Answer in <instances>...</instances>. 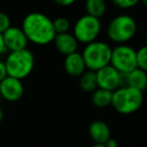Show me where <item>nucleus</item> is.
<instances>
[{"label": "nucleus", "instance_id": "nucleus-5", "mask_svg": "<svg viewBox=\"0 0 147 147\" xmlns=\"http://www.w3.org/2000/svg\"><path fill=\"white\" fill-rule=\"evenodd\" d=\"M112 47L105 41L95 40L85 45L82 51V57L86 69L97 72L110 65Z\"/></svg>", "mask_w": 147, "mask_h": 147}, {"label": "nucleus", "instance_id": "nucleus-1", "mask_svg": "<svg viewBox=\"0 0 147 147\" xmlns=\"http://www.w3.org/2000/svg\"><path fill=\"white\" fill-rule=\"evenodd\" d=\"M21 29L28 42L37 45H46L53 42L56 32L53 27V20L41 12H31L23 18Z\"/></svg>", "mask_w": 147, "mask_h": 147}, {"label": "nucleus", "instance_id": "nucleus-7", "mask_svg": "<svg viewBox=\"0 0 147 147\" xmlns=\"http://www.w3.org/2000/svg\"><path fill=\"white\" fill-rule=\"evenodd\" d=\"M110 66L120 74H128L137 68L136 51L128 44H118L112 49Z\"/></svg>", "mask_w": 147, "mask_h": 147}, {"label": "nucleus", "instance_id": "nucleus-18", "mask_svg": "<svg viewBox=\"0 0 147 147\" xmlns=\"http://www.w3.org/2000/svg\"><path fill=\"white\" fill-rule=\"evenodd\" d=\"M137 68L147 73V44L142 45L136 51Z\"/></svg>", "mask_w": 147, "mask_h": 147}, {"label": "nucleus", "instance_id": "nucleus-17", "mask_svg": "<svg viewBox=\"0 0 147 147\" xmlns=\"http://www.w3.org/2000/svg\"><path fill=\"white\" fill-rule=\"evenodd\" d=\"M107 6L104 0H87L85 2L86 14L97 19H100L104 16Z\"/></svg>", "mask_w": 147, "mask_h": 147}, {"label": "nucleus", "instance_id": "nucleus-8", "mask_svg": "<svg viewBox=\"0 0 147 147\" xmlns=\"http://www.w3.org/2000/svg\"><path fill=\"white\" fill-rule=\"evenodd\" d=\"M96 78L99 89L114 92L121 87V74L110 65L97 71Z\"/></svg>", "mask_w": 147, "mask_h": 147}, {"label": "nucleus", "instance_id": "nucleus-19", "mask_svg": "<svg viewBox=\"0 0 147 147\" xmlns=\"http://www.w3.org/2000/svg\"><path fill=\"white\" fill-rule=\"evenodd\" d=\"M53 27L56 34H65L70 28V21L66 17H57L53 20Z\"/></svg>", "mask_w": 147, "mask_h": 147}, {"label": "nucleus", "instance_id": "nucleus-26", "mask_svg": "<svg viewBox=\"0 0 147 147\" xmlns=\"http://www.w3.org/2000/svg\"><path fill=\"white\" fill-rule=\"evenodd\" d=\"M2 119H3V111H2V109L0 108V122L2 121Z\"/></svg>", "mask_w": 147, "mask_h": 147}, {"label": "nucleus", "instance_id": "nucleus-9", "mask_svg": "<svg viewBox=\"0 0 147 147\" xmlns=\"http://www.w3.org/2000/svg\"><path fill=\"white\" fill-rule=\"evenodd\" d=\"M2 37H3L6 51L9 53L27 49L28 39L21 27L11 25L6 31L2 34Z\"/></svg>", "mask_w": 147, "mask_h": 147}, {"label": "nucleus", "instance_id": "nucleus-28", "mask_svg": "<svg viewBox=\"0 0 147 147\" xmlns=\"http://www.w3.org/2000/svg\"><path fill=\"white\" fill-rule=\"evenodd\" d=\"M142 4H143V5L147 8V0H143V1H142Z\"/></svg>", "mask_w": 147, "mask_h": 147}, {"label": "nucleus", "instance_id": "nucleus-23", "mask_svg": "<svg viewBox=\"0 0 147 147\" xmlns=\"http://www.w3.org/2000/svg\"><path fill=\"white\" fill-rule=\"evenodd\" d=\"M7 77V72H6V68H5V64H4L3 61L0 59V82L2 80Z\"/></svg>", "mask_w": 147, "mask_h": 147}, {"label": "nucleus", "instance_id": "nucleus-14", "mask_svg": "<svg viewBox=\"0 0 147 147\" xmlns=\"http://www.w3.org/2000/svg\"><path fill=\"white\" fill-rule=\"evenodd\" d=\"M64 70L69 76L79 78L86 71V66L81 53L76 51L66 55L64 59Z\"/></svg>", "mask_w": 147, "mask_h": 147}, {"label": "nucleus", "instance_id": "nucleus-16", "mask_svg": "<svg viewBox=\"0 0 147 147\" xmlns=\"http://www.w3.org/2000/svg\"><path fill=\"white\" fill-rule=\"evenodd\" d=\"M79 87L85 93H93L96 89H98L96 72L89 70L84 72L79 77Z\"/></svg>", "mask_w": 147, "mask_h": 147}, {"label": "nucleus", "instance_id": "nucleus-2", "mask_svg": "<svg viewBox=\"0 0 147 147\" xmlns=\"http://www.w3.org/2000/svg\"><path fill=\"white\" fill-rule=\"evenodd\" d=\"M143 93L130 87H120L112 93L111 106L122 115L137 112L143 105Z\"/></svg>", "mask_w": 147, "mask_h": 147}, {"label": "nucleus", "instance_id": "nucleus-21", "mask_svg": "<svg viewBox=\"0 0 147 147\" xmlns=\"http://www.w3.org/2000/svg\"><path fill=\"white\" fill-rule=\"evenodd\" d=\"M10 26H11V19H10L9 15L6 14L5 12L0 11V34H2Z\"/></svg>", "mask_w": 147, "mask_h": 147}, {"label": "nucleus", "instance_id": "nucleus-25", "mask_svg": "<svg viewBox=\"0 0 147 147\" xmlns=\"http://www.w3.org/2000/svg\"><path fill=\"white\" fill-rule=\"evenodd\" d=\"M104 146L105 147H118V143H117V141L115 139L110 138V139H109L108 141L104 144Z\"/></svg>", "mask_w": 147, "mask_h": 147}, {"label": "nucleus", "instance_id": "nucleus-24", "mask_svg": "<svg viewBox=\"0 0 147 147\" xmlns=\"http://www.w3.org/2000/svg\"><path fill=\"white\" fill-rule=\"evenodd\" d=\"M6 51H6V47H5V45H4L3 37H2V34H0V57H1L2 55H4Z\"/></svg>", "mask_w": 147, "mask_h": 147}, {"label": "nucleus", "instance_id": "nucleus-13", "mask_svg": "<svg viewBox=\"0 0 147 147\" xmlns=\"http://www.w3.org/2000/svg\"><path fill=\"white\" fill-rule=\"evenodd\" d=\"M53 43H54L57 51L65 57L73 53H76L78 49V41L76 40L73 34L70 32L56 34L53 39Z\"/></svg>", "mask_w": 147, "mask_h": 147}, {"label": "nucleus", "instance_id": "nucleus-20", "mask_svg": "<svg viewBox=\"0 0 147 147\" xmlns=\"http://www.w3.org/2000/svg\"><path fill=\"white\" fill-rule=\"evenodd\" d=\"M139 3L138 0H114L113 5L121 10H128L134 8Z\"/></svg>", "mask_w": 147, "mask_h": 147}, {"label": "nucleus", "instance_id": "nucleus-27", "mask_svg": "<svg viewBox=\"0 0 147 147\" xmlns=\"http://www.w3.org/2000/svg\"><path fill=\"white\" fill-rule=\"evenodd\" d=\"M91 147H105L103 144H94V145H92Z\"/></svg>", "mask_w": 147, "mask_h": 147}, {"label": "nucleus", "instance_id": "nucleus-10", "mask_svg": "<svg viewBox=\"0 0 147 147\" xmlns=\"http://www.w3.org/2000/svg\"><path fill=\"white\" fill-rule=\"evenodd\" d=\"M24 94L22 81L7 76L0 82V96L8 102H16L20 100Z\"/></svg>", "mask_w": 147, "mask_h": 147}, {"label": "nucleus", "instance_id": "nucleus-11", "mask_svg": "<svg viewBox=\"0 0 147 147\" xmlns=\"http://www.w3.org/2000/svg\"><path fill=\"white\" fill-rule=\"evenodd\" d=\"M121 87H130L143 93L147 89V73L136 68L128 74H121Z\"/></svg>", "mask_w": 147, "mask_h": 147}, {"label": "nucleus", "instance_id": "nucleus-4", "mask_svg": "<svg viewBox=\"0 0 147 147\" xmlns=\"http://www.w3.org/2000/svg\"><path fill=\"white\" fill-rule=\"evenodd\" d=\"M137 32V23L132 16L120 14L110 20L106 34L111 41L116 44H127Z\"/></svg>", "mask_w": 147, "mask_h": 147}, {"label": "nucleus", "instance_id": "nucleus-15", "mask_svg": "<svg viewBox=\"0 0 147 147\" xmlns=\"http://www.w3.org/2000/svg\"><path fill=\"white\" fill-rule=\"evenodd\" d=\"M112 93L113 92H109L107 90H103V89L98 88L92 93L91 101H92L93 105L95 107H97V108H100V109L107 108V107L111 106Z\"/></svg>", "mask_w": 147, "mask_h": 147}, {"label": "nucleus", "instance_id": "nucleus-6", "mask_svg": "<svg viewBox=\"0 0 147 147\" xmlns=\"http://www.w3.org/2000/svg\"><path fill=\"white\" fill-rule=\"evenodd\" d=\"M100 19L94 18L87 14L80 16L73 26V36L78 41V43L88 44L90 42L97 40L101 32Z\"/></svg>", "mask_w": 147, "mask_h": 147}, {"label": "nucleus", "instance_id": "nucleus-12", "mask_svg": "<svg viewBox=\"0 0 147 147\" xmlns=\"http://www.w3.org/2000/svg\"><path fill=\"white\" fill-rule=\"evenodd\" d=\"M89 136L94 144L104 145L111 138V131L108 124L103 120H95L89 126Z\"/></svg>", "mask_w": 147, "mask_h": 147}, {"label": "nucleus", "instance_id": "nucleus-22", "mask_svg": "<svg viewBox=\"0 0 147 147\" xmlns=\"http://www.w3.org/2000/svg\"><path fill=\"white\" fill-rule=\"evenodd\" d=\"M55 4L62 7H68V6H71L72 4H74V0H55Z\"/></svg>", "mask_w": 147, "mask_h": 147}, {"label": "nucleus", "instance_id": "nucleus-3", "mask_svg": "<svg viewBox=\"0 0 147 147\" xmlns=\"http://www.w3.org/2000/svg\"><path fill=\"white\" fill-rule=\"evenodd\" d=\"M4 64L7 76L21 81L32 73L35 66V57L32 51L25 49L9 53Z\"/></svg>", "mask_w": 147, "mask_h": 147}, {"label": "nucleus", "instance_id": "nucleus-29", "mask_svg": "<svg viewBox=\"0 0 147 147\" xmlns=\"http://www.w3.org/2000/svg\"><path fill=\"white\" fill-rule=\"evenodd\" d=\"M1 99H2V98H1V96H0V102H1Z\"/></svg>", "mask_w": 147, "mask_h": 147}]
</instances>
